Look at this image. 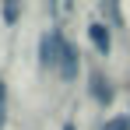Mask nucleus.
I'll list each match as a JSON object with an SVG mask.
<instances>
[{
	"instance_id": "20e7f679",
	"label": "nucleus",
	"mask_w": 130,
	"mask_h": 130,
	"mask_svg": "<svg viewBox=\"0 0 130 130\" xmlns=\"http://www.w3.org/2000/svg\"><path fill=\"white\" fill-rule=\"evenodd\" d=\"M91 95H95V102H102V106L112 102V85H109L99 70H91Z\"/></svg>"
},
{
	"instance_id": "6e6552de",
	"label": "nucleus",
	"mask_w": 130,
	"mask_h": 130,
	"mask_svg": "<svg viewBox=\"0 0 130 130\" xmlns=\"http://www.w3.org/2000/svg\"><path fill=\"white\" fill-rule=\"evenodd\" d=\"M63 130H74V123H63Z\"/></svg>"
},
{
	"instance_id": "0eeeda50",
	"label": "nucleus",
	"mask_w": 130,
	"mask_h": 130,
	"mask_svg": "<svg viewBox=\"0 0 130 130\" xmlns=\"http://www.w3.org/2000/svg\"><path fill=\"white\" fill-rule=\"evenodd\" d=\"M4 123H7V112H4V106H0V130H4Z\"/></svg>"
},
{
	"instance_id": "7ed1b4c3",
	"label": "nucleus",
	"mask_w": 130,
	"mask_h": 130,
	"mask_svg": "<svg viewBox=\"0 0 130 130\" xmlns=\"http://www.w3.org/2000/svg\"><path fill=\"white\" fill-rule=\"evenodd\" d=\"M88 39H91V46H95L102 56H109V49H112V32H109V25L91 21L88 25Z\"/></svg>"
},
{
	"instance_id": "423d86ee",
	"label": "nucleus",
	"mask_w": 130,
	"mask_h": 130,
	"mask_svg": "<svg viewBox=\"0 0 130 130\" xmlns=\"http://www.w3.org/2000/svg\"><path fill=\"white\" fill-rule=\"evenodd\" d=\"M4 21H7V25L18 21V4H14V0H7V4H4Z\"/></svg>"
},
{
	"instance_id": "f257e3e1",
	"label": "nucleus",
	"mask_w": 130,
	"mask_h": 130,
	"mask_svg": "<svg viewBox=\"0 0 130 130\" xmlns=\"http://www.w3.org/2000/svg\"><path fill=\"white\" fill-rule=\"evenodd\" d=\"M63 28L60 25H53L49 32H42V39H39V63L49 67V70H56L60 67V53H63Z\"/></svg>"
},
{
	"instance_id": "f03ea898",
	"label": "nucleus",
	"mask_w": 130,
	"mask_h": 130,
	"mask_svg": "<svg viewBox=\"0 0 130 130\" xmlns=\"http://www.w3.org/2000/svg\"><path fill=\"white\" fill-rule=\"evenodd\" d=\"M77 67H81V53H77V46L74 42H63V53H60V77L63 81H74L77 77Z\"/></svg>"
},
{
	"instance_id": "39448f33",
	"label": "nucleus",
	"mask_w": 130,
	"mask_h": 130,
	"mask_svg": "<svg viewBox=\"0 0 130 130\" xmlns=\"http://www.w3.org/2000/svg\"><path fill=\"white\" fill-rule=\"evenodd\" d=\"M102 130H130V116H112L102 123Z\"/></svg>"
}]
</instances>
